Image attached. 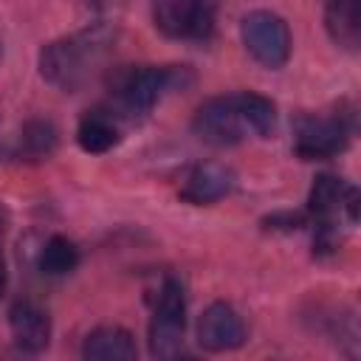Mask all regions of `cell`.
<instances>
[{"mask_svg":"<svg viewBox=\"0 0 361 361\" xmlns=\"http://www.w3.org/2000/svg\"><path fill=\"white\" fill-rule=\"evenodd\" d=\"M186 85H192V71L186 65H141L118 71L110 82V93L121 113L147 116L166 93L183 90Z\"/></svg>","mask_w":361,"mask_h":361,"instance_id":"6da1fadb","label":"cell"},{"mask_svg":"<svg viewBox=\"0 0 361 361\" xmlns=\"http://www.w3.org/2000/svg\"><path fill=\"white\" fill-rule=\"evenodd\" d=\"M96 48V34L54 39L39 51V76L48 85L73 93L76 87L85 85Z\"/></svg>","mask_w":361,"mask_h":361,"instance_id":"7a4b0ae2","label":"cell"},{"mask_svg":"<svg viewBox=\"0 0 361 361\" xmlns=\"http://www.w3.org/2000/svg\"><path fill=\"white\" fill-rule=\"evenodd\" d=\"M186 330V293L175 276H166L149 319V353L155 358H175Z\"/></svg>","mask_w":361,"mask_h":361,"instance_id":"3957f363","label":"cell"},{"mask_svg":"<svg viewBox=\"0 0 361 361\" xmlns=\"http://www.w3.org/2000/svg\"><path fill=\"white\" fill-rule=\"evenodd\" d=\"M240 37L245 51L271 71H279L290 56V28L288 23L265 8L248 11L240 23Z\"/></svg>","mask_w":361,"mask_h":361,"instance_id":"277c9868","label":"cell"},{"mask_svg":"<svg viewBox=\"0 0 361 361\" xmlns=\"http://www.w3.org/2000/svg\"><path fill=\"white\" fill-rule=\"evenodd\" d=\"M217 0H152V23L169 39H206Z\"/></svg>","mask_w":361,"mask_h":361,"instance_id":"5b68a950","label":"cell"},{"mask_svg":"<svg viewBox=\"0 0 361 361\" xmlns=\"http://www.w3.org/2000/svg\"><path fill=\"white\" fill-rule=\"evenodd\" d=\"M350 124L341 116H302L293 130V149L302 161H324L347 149Z\"/></svg>","mask_w":361,"mask_h":361,"instance_id":"8992f818","label":"cell"},{"mask_svg":"<svg viewBox=\"0 0 361 361\" xmlns=\"http://www.w3.org/2000/svg\"><path fill=\"white\" fill-rule=\"evenodd\" d=\"M192 130L200 141L212 147H234L248 135V127L240 116L234 93L206 99L192 118Z\"/></svg>","mask_w":361,"mask_h":361,"instance_id":"52a82bcc","label":"cell"},{"mask_svg":"<svg viewBox=\"0 0 361 361\" xmlns=\"http://www.w3.org/2000/svg\"><path fill=\"white\" fill-rule=\"evenodd\" d=\"M245 324L240 313L226 302H212L197 319V344L209 353H228L243 347Z\"/></svg>","mask_w":361,"mask_h":361,"instance_id":"ba28073f","label":"cell"},{"mask_svg":"<svg viewBox=\"0 0 361 361\" xmlns=\"http://www.w3.org/2000/svg\"><path fill=\"white\" fill-rule=\"evenodd\" d=\"M231 189H234V172L223 164L209 161V164H197L186 175V183L180 186V197L192 206H206L226 197Z\"/></svg>","mask_w":361,"mask_h":361,"instance_id":"9c48e42d","label":"cell"},{"mask_svg":"<svg viewBox=\"0 0 361 361\" xmlns=\"http://www.w3.org/2000/svg\"><path fill=\"white\" fill-rule=\"evenodd\" d=\"M8 327L17 347L25 353H42L51 341V319L34 302H17L8 310Z\"/></svg>","mask_w":361,"mask_h":361,"instance_id":"30bf717a","label":"cell"},{"mask_svg":"<svg viewBox=\"0 0 361 361\" xmlns=\"http://www.w3.org/2000/svg\"><path fill=\"white\" fill-rule=\"evenodd\" d=\"M324 28L338 48L358 51V45H361V0H327Z\"/></svg>","mask_w":361,"mask_h":361,"instance_id":"8fae6325","label":"cell"},{"mask_svg":"<svg viewBox=\"0 0 361 361\" xmlns=\"http://www.w3.org/2000/svg\"><path fill=\"white\" fill-rule=\"evenodd\" d=\"M82 355L87 361H133L138 355L133 333L124 327H96L87 333L82 344Z\"/></svg>","mask_w":361,"mask_h":361,"instance_id":"7c38bea8","label":"cell"},{"mask_svg":"<svg viewBox=\"0 0 361 361\" xmlns=\"http://www.w3.org/2000/svg\"><path fill=\"white\" fill-rule=\"evenodd\" d=\"M347 183L336 175H319L307 195V217L313 226H336L338 212L344 209Z\"/></svg>","mask_w":361,"mask_h":361,"instance_id":"4fadbf2b","label":"cell"},{"mask_svg":"<svg viewBox=\"0 0 361 361\" xmlns=\"http://www.w3.org/2000/svg\"><path fill=\"white\" fill-rule=\"evenodd\" d=\"M76 141L90 155H102V152L113 149L118 144V124H116L113 113L90 110L87 116H82V121L76 127Z\"/></svg>","mask_w":361,"mask_h":361,"instance_id":"5bb4252c","label":"cell"},{"mask_svg":"<svg viewBox=\"0 0 361 361\" xmlns=\"http://www.w3.org/2000/svg\"><path fill=\"white\" fill-rule=\"evenodd\" d=\"M234 102L240 107V116L248 127V133L259 135V138H271L274 130H276V107L271 99L259 96V93H251V90H243V93H234Z\"/></svg>","mask_w":361,"mask_h":361,"instance_id":"9a60e30c","label":"cell"},{"mask_svg":"<svg viewBox=\"0 0 361 361\" xmlns=\"http://www.w3.org/2000/svg\"><path fill=\"white\" fill-rule=\"evenodd\" d=\"M56 144H59V133L48 118H31L20 130V155L28 161H42L54 155Z\"/></svg>","mask_w":361,"mask_h":361,"instance_id":"2e32d148","label":"cell"},{"mask_svg":"<svg viewBox=\"0 0 361 361\" xmlns=\"http://www.w3.org/2000/svg\"><path fill=\"white\" fill-rule=\"evenodd\" d=\"M76 265H79V248L62 234L48 237V243L39 251V271L48 276H65Z\"/></svg>","mask_w":361,"mask_h":361,"instance_id":"e0dca14e","label":"cell"},{"mask_svg":"<svg viewBox=\"0 0 361 361\" xmlns=\"http://www.w3.org/2000/svg\"><path fill=\"white\" fill-rule=\"evenodd\" d=\"M262 223H265V228H274V231H296V228L307 226V214H302V212H276V214L265 217Z\"/></svg>","mask_w":361,"mask_h":361,"instance_id":"ac0fdd59","label":"cell"},{"mask_svg":"<svg viewBox=\"0 0 361 361\" xmlns=\"http://www.w3.org/2000/svg\"><path fill=\"white\" fill-rule=\"evenodd\" d=\"M6 282H8V274H6V262H3V257H0V299H3V293H6Z\"/></svg>","mask_w":361,"mask_h":361,"instance_id":"d6986e66","label":"cell"},{"mask_svg":"<svg viewBox=\"0 0 361 361\" xmlns=\"http://www.w3.org/2000/svg\"><path fill=\"white\" fill-rule=\"evenodd\" d=\"M6 223H8V214H6V209H0V240L6 234Z\"/></svg>","mask_w":361,"mask_h":361,"instance_id":"ffe728a7","label":"cell"},{"mask_svg":"<svg viewBox=\"0 0 361 361\" xmlns=\"http://www.w3.org/2000/svg\"><path fill=\"white\" fill-rule=\"evenodd\" d=\"M0 56H3V42H0Z\"/></svg>","mask_w":361,"mask_h":361,"instance_id":"44dd1931","label":"cell"}]
</instances>
